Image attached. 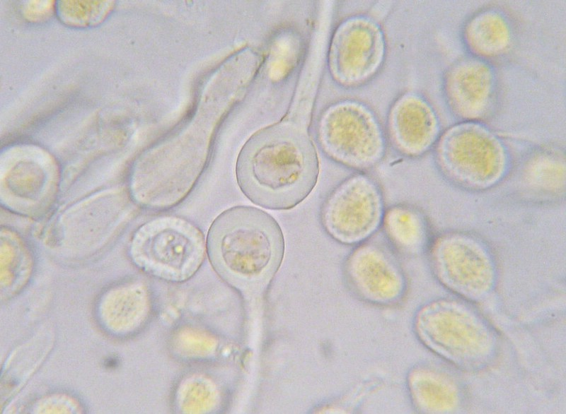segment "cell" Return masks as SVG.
Instances as JSON below:
<instances>
[{
  "label": "cell",
  "mask_w": 566,
  "mask_h": 414,
  "mask_svg": "<svg viewBox=\"0 0 566 414\" xmlns=\"http://www.w3.org/2000/svg\"><path fill=\"white\" fill-rule=\"evenodd\" d=\"M319 165L308 139L268 134L250 141L236 167L238 185L257 206L287 210L303 201L315 187Z\"/></svg>",
  "instance_id": "6da1fadb"
},
{
  "label": "cell",
  "mask_w": 566,
  "mask_h": 414,
  "mask_svg": "<svg viewBox=\"0 0 566 414\" xmlns=\"http://www.w3.org/2000/svg\"><path fill=\"white\" fill-rule=\"evenodd\" d=\"M206 249L216 272L238 286L258 285L275 273L284 252V238L276 220L248 206L230 208L212 223Z\"/></svg>",
  "instance_id": "7a4b0ae2"
},
{
  "label": "cell",
  "mask_w": 566,
  "mask_h": 414,
  "mask_svg": "<svg viewBox=\"0 0 566 414\" xmlns=\"http://www.w3.org/2000/svg\"><path fill=\"white\" fill-rule=\"evenodd\" d=\"M386 212L381 187L359 172L338 183L325 196L320 220L326 234L345 245L369 240L382 227Z\"/></svg>",
  "instance_id": "3957f363"
},
{
  "label": "cell",
  "mask_w": 566,
  "mask_h": 414,
  "mask_svg": "<svg viewBox=\"0 0 566 414\" xmlns=\"http://www.w3.org/2000/svg\"><path fill=\"white\" fill-rule=\"evenodd\" d=\"M158 224L150 239L151 254L166 278L175 281L188 279L204 259L203 233L192 222L178 216L164 218Z\"/></svg>",
  "instance_id": "277c9868"
},
{
  "label": "cell",
  "mask_w": 566,
  "mask_h": 414,
  "mask_svg": "<svg viewBox=\"0 0 566 414\" xmlns=\"http://www.w3.org/2000/svg\"><path fill=\"white\" fill-rule=\"evenodd\" d=\"M347 270L352 281L364 288L391 289L399 280L391 251L376 241L357 245L349 256Z\"/></svg>",
  "instance_id": "5b68a950"
}]
</instances>
